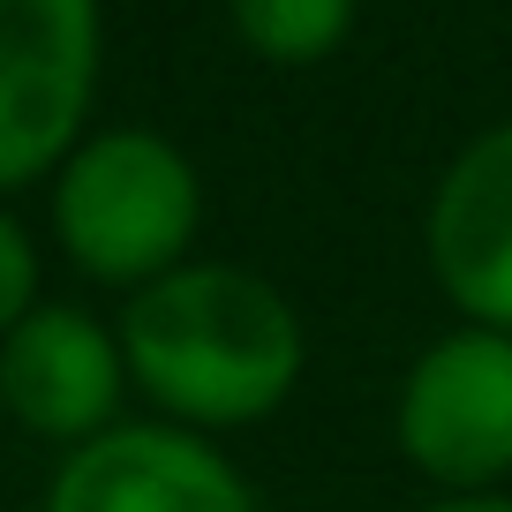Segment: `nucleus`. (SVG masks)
Masks as SVG:
<instances>
[{
  "mask_svg": "<svg viewBox=\"0 0 512 512\" xmlns=\"http://www.w3.org/2000/svg\"><path fill=\"white\" fill-rule=\"evenodd\" d=\"M121 362L174 430H241L287 407L302 377V324L272 279L241 264H181L128 294Z\"/></svg>",
  "mask_w": 512,
  "mask_h": 512,
  "instance_id": "1",
  "label": "nucleus"
},
{
  "mask_svg": "<svg viewBox=\"0 0 512 512\" xmlns=\"http://www.w3.org/2000/svg\"><path fill=\"white\" fill-rule=\"evenodd\" d=\"M98 91V0H0V189L76 159Z\"/></svg>",
  "mask_w": 512,
  "mask_h": 512,
  "instance_id": "3",
  "label": "nucleus"
},
{
  "mask_svg": "<svg viewBox=\"0 0 512 512\" xmlns=\"http://www.w3.org/2000/svg\"><path fill=\"white\" fill-rule=\"evenodd\" d=\"M121 384H128L121 332H106L98 317L68 302H38L0 339V407L31 437H53L68 452L113 430Z\"/></svg>",
  "mask_w": 512,
  "mask_h": 512,
  "instance_id": "6",
  "label": "nucleus"
},
{
  "mask_svg": "<svg viewBox=\"0 0 512 512\" xmlns=\"http://www.w3.org/2000/svg\"><path fill=\"white\" fill-rule=\"evenodd\" d=\"M430 512H512V497H497V490H482V497H437Z\"/></svg>",
  "mask_w": 512,
  "mask_h": 512,
  "instance_id": "10",
  "label": "nucleus"
},
{
  "mask_svg": "<svg viewBox=\"0 0 512 512\" xmlns=\"http://www.w3.org/2000/svg\"><path fill=\"white\" fill-rule=\"evenodd\" d=\"M400 452L445 497H482L512 475V332H445L400 392Z\"/></svg>",
  "mask_w": 512,
  "mask_h": 512,
  "instance_id": "4",
  "label": "nucleus"
},
{
  "mask_svg": "<svg viewBox=\"0 0 512 512\" xmlns=\"http://www.w3.org/2000/svg\"><path fill=\"white\" fill-rule=\"evenodd\" d=\"M46 512H256V490L196 430L113 422L61 460Z\"/></svg>",
  "mask_w": 512,
  "mask_h": 512,
  "instance_id": "5",
  "label": "nucleus"
},
{
  "mask_svg": "<svg viewBox=\"0 0 512 512\" xmlns=\"http://www.w3.org/2000/svg\"><path fill=\"white\" fill-rule=\"evenodd\" d=\"M196 219H204V181L151 128H106L76 144L53 189L61 249L106 287H151V279L181 272Z\"/></svg>",
  "mask_w": 512,
  "mask_h": 512,
  "instance_id": "2",
  "label": "nucleus"
},
{
  "mask_svg": "<svg viewBox=\"0 0 512 512\" xmlns=\"http://www.w3.org/2000/svg\"><path fill=\"white\" fill-rule=\"evenodd\" d=\"M234 31L279 68H309L354 31V0H234Z\"/></svg>",
  "mask_w": 512,
  "mask_h": 512,
  "instance_id": "8",
  "label": "nucleus"
},
{
  "mask_svg": "<svg viewBox=\"0 0 512 512\" xmlns=\"http://www.w3.org/2000/svg\"><path fill=\"white\" fill-rule=\"evenodd\" d=\"M430 272L482 332H512V121L475 136L437 181Z\"/></svg>",
  "mask_w": 512,
  "mask_h": 512,
  "instance_id": "7",
  "label": "nucleus"
},
{
  "mask_svg": "<svg viewBox=\"0 0 512 512\" xmlns=\"http://www.w3.org/2000/svg\"><path fill=\"white\" fill-rule=\"evenodd\" d=\"M31 294H38V249L23 241V226L0 211V339H8V332L38 309Z\"/></svg>",
  "mask_w": 512,
  "mask_h": 512,
  "instance_id": "9",
  "label": "nucleus"
}]
</instances>
